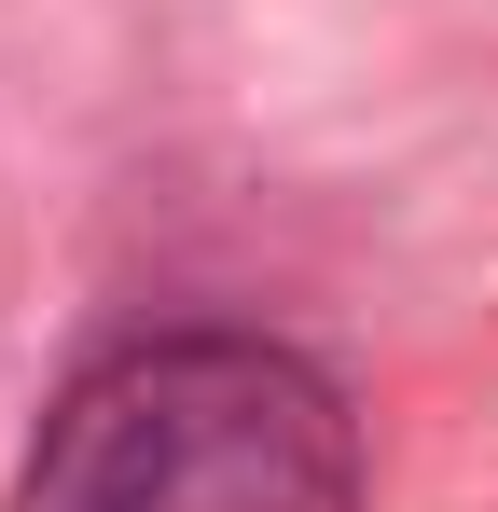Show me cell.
<instances>
[{"label":"cell","mask_w":498,"mask_h":512,"mask_svg":"<svg viewBox=\"0 0 498 512\" xmlns=\"http://www.w3.org/2000/svg\"><path fill=\"white\" fill-rule=\"evenodd\" d=\"M14 512H360V443L319 360L263 333H153L42 416Z\"/></svg>","instance_id":"6da1fadb"}]
</instances>
